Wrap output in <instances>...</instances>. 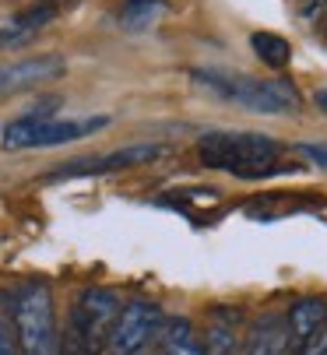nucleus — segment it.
I'll return each mask as SVG.
<instances>
[{
    "instance_id": "nucleus-8",
    "label": "nucleus",
    "mask_w": 327,
    "mask_h": 355,
    "mask_svg": "<svg viewBox=\"0 0 327 355\" xmlns=\"http://www.w3.org/2000/svg\"><path fill=\"white\" fill-rule=\"evenodd\" d=\"M64 67L67 64H64L60 53H39V57H25V60H15V64H0V98L60 78Z\"/></svg>"
},
{
    "instance_id": "nucleus-9",
    "label": "nucleus",
    "mask_w": 327,
    "mask_h": 355,
    "mask_svg": "<svg viewBox=\"0 0 327 355\" xmlns=\"http://www.w3.org/2000/svg\"><path fill=\"white\" fill-rule=\"evenodd\" d=\"M240 310L215 306L208 317V327L201 331V355H240Z\"/></svg>"
},
{
    "instance_id": "nucleus-12",
    "label": "nucleus",
    "mask_w": 327,
    "mask_h": 355,
    "mask_svg": "<svg viewBox=\"0 0 327 355\" xmlns=\"http://www.w3.org/2000/svg\"><path fill=\"white\" fill-rule=\"evenodd\" d=\"M151 355H201V331L187 317H166Z\"/></svg>"
},
{
    "instance_id": "nucleus-10",
    "label": "nucleus",
    "mask_w": 327,
    "mask_h": 355,
    "mask_svg": "<svg viewBox=\"0 0 327 355\" xmlns=\"http://www.w3.org/2000/svg\"><path fill=\"white\" fill-rule=\"evenodd\" d=\"M282 324H285L289 348H299L306 338H313L327 324V299L324 295H303V299H296L292 306L285 310Z\"/></svg>"
},
{
    "instance_id": "nucleus-5",
    "label": "nucleus",
    "mask_w": 327,
    "mask_h": 355,
    "mask_svg": "<svg viewBox=\"0 0 327 355\" xmlns=\"http://www.w3.org/2000/svg\"><path fill=\"white\" fill-rule=\"evenodd\" d=\"M109 120L106 116H92V120H57L49 110H32L18 120H11L0 130V144L8 151H22V148H57L67 141H78L85 134L102 130Z\"/></svg>"
},
{
    "instance_id": "nucleus-18",
    "label": "nucleus",
    "mask_w": 327,
    "mask_h": 355,
    "mask_svg": "<svg viewBox=\"0 0 327 355\" xmlns=\"http://www.w3.org/2000/svg\"><path fill=\"white\" fill-rule=\"evenodd\" d=\"M131 8H151V4H158V0H127Z\"/></svg>"
},
{
    "instance_id": "nucleus-3",
    "label": "nucleus",
    "mask_w": 327,
    "mask_h": 355,
    "mask_svg": "<svg viewBox=\"0 0 327 355\" xmlns=\"http://www.w3.org/2000/svg\"><path fill=\"white\" fill-rule=\"evenodd\" d=\"M194 81L204 85L208 92H215L218 98L250 110V113H264V116H278V113H292L299 110V92L292 81L285 78H253V74H236V71H194Z\"/></svg>"
},
{
    "instance_id": "nucleus-6",
    "label": "nucleus",
    "mask_w": 327,
    "mask_h": 355,
    "mask_svg": "<svg viewBox=\"0 0 327 355\" xmlns=\"http://www.w3.org/2000/svg\"><path fill=\"white\" fill-rule=\"evenodd\" d=\"M162 324H166V313H162L158 302H151V299L124 302L113 331H109L106 355H144L155 345Z\"/></svg>"
},
{
    "instance_id": "nucleus-15",
    "label": "nucleus",
    "mask_w": 327,
    "mask_h": 355,
    "mask_svg": "<svg viewBox=\"0 0 327 355\" xmlns=\"http://www.w3.org/2000/svg\"><path fill=\"white\" fill-rule=\"evenodd\" d=\"M0 355H22L15 320H11V295H4V292H0Z\"/></svg>"
},
{
    "instance_id": "nucleus-17",
    "label": "nucleus",
    "mask_w": 327,
    "mask_h": 355,
    "mask_svg": "<svg viewBox=\"0 0 327 355\" xmlns=\"http://www.w3.org/2000/svg\"><path fill=\"white\" fill-rule=\"evenodd\" d=\"M313 103H317V110H320V113L327 116V88H320V92L313 95Z\"/></svg>"
},
{
    "instance_id": "nucleus-13",
    "label": "nucleus",
    "mask_w": 327,
    "mask_h": 355,
    "mask_svg": "<svg viewBox=\"0 0 327 355\" xmlns=\"http://www.w3.org/2000/svg\"><path fill=\"white\" fill-rule=\"evenodd\" d=\"M53 18H57V4H35V8L22 11L18 18H11V21L0 25V46H15V42L35 35V32H39L42 25H49Z\"/></svg>"
},
{
    "instance_id": "nucleus-4",
    "label": "nucleus",
    "mask_w": 327,
    "mask_h": 355,
    "mask_svg": "<svg viewBox=\"0 0 327 355\" xmlns=\"http://www.w3.org/2000/svg\"><path fill=\"white\" fill-rule=\"evenodd\" d=\"M11 320L22 355H57L60 331H57V306H53L49 282L25 278L11 292Z\"/></svg>"
},
{
    "instance_id": "nucleus-7",
    "label": "nucleus",
    "mask_w": 327,
    "mask_h": 355,
    "mask_svg": "<svg viewBox=\"0 0 327 355\" xmlns=\"http://www.w3.org/2000/svg\"><path fill=\"white\" fill-rule=\"evenodd\" d=\"M169 155V144H158V141H144V144H127L117 148L109 155H95V159H78L67 162L64 169H57L49 180H71V176H92V173H120V169H137V166H151L158 159Z\"/></svg>"
},
{
    "instance_id": "nucleus-11",
    "label": "nucleus",
    "mask_w": 327,
    "mask_h": 355,
    "mask_svg": "<svg viewBox=\"0 0 327 355\" xmlns=\"http://www.w3.org/2000/svg\"><path fill=\"white\" fill-rule=\"evenodd\" d=\"M240 355H292L282 317H275V313L257 317L246 331V341H243Z\"/></svg>"
},
{
    "instance_id": "nucleus-16",
    "label": "nucleus",
    "mask_w": 327,
    "mask_h": 355,
    "mask_svg": "<svg viewBox=\"0 0 327 355\" xmlns=\"http://www.w3.org/2000/svg\"><path fill=\"white\" fill-rule=\"evenodd\" d=\"M303 155H306V159H313L317 166H324V169H327V144H303Z\"/></svg>"
},
{
    "instance_id": "nucleus-1",
    "label": "nucleus",
    "mask_w": 327,
    "mask_h": 355,
    "mask_svg": "<svg viewBox=\"0 0 327 355\" xmlns=\"http://www.w3.org/2000/svg\"><path fill=\"white\" fill-rule=\"evenodd\" d=\"M197 159L201 166L215 173L260 180L275 173L282 159V141L271 134H253V130H211L197 141Z\"/></svg>"
},
{
    "instance_id": "nucleus-2",
    "label": "nucleus",
    "mask_w": 327,
    "mask_h": 355,
    "mask_svg": "<svg viewBox=\"0 0 327 355\" xmlns=\"http://www.w3.org/2000/svg\"><path fill=\"white\" fill-rule=\"evenodd\" d=\"M124 302L113 288L88 285L78 292L74 306L67 313V324L60 331L57 355H106V341L113 331Z\"/></svg>"
},
{
    "instance_id": "nucleus-14",
    "label": "nucleus",
    "mask_w": 327,
    "mask_h": 355,
    "mask_svg": "<svg viewBox=\"0 0 327 355\" xmlns=\"http://www.w3.org/2000/svg\"><path fill=\"white\" fill-rule=\"evenodd\" d=\"M250 49L257 53V60L264 67H271V71H285L289 60H292V46L278 32H253L250 35Z\"/></svg>"
}]
</instances>
